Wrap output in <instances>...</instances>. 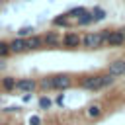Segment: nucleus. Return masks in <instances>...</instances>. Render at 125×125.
Here are the masks:
<instances>
[{"label":"nucleus","mask_w":125,"mask_h":125,"mask_svg":"<svg viewBox=\"0 0 125 125\" xmlns=\"http://www.w3.org/2000/svg\"><path fill=\"white\" fill-rule=\"evenodd\" d=\"M80 88L82 90H88V92H100V90H105V88H111L115 84V78L107 72H98V74H86L80 78Z\"/></svg>","instance_id":"obj_1"},{"label":"nucleus","mask_w":125,"mask_h":125,"mask_svg":"<svg viewBox=\"0 0 125 125\" xmlns=\"http://www.w3.org/2000/svg\"><path fill=\"white\" fill-rule=\"evenodd\" d=\"M51 80H53V90H57V92H64V90H68V88H72V86H74L72 76H70V74H66V72L51 74Z\"/></svg>","instance_id":"obj_2"},{"label":"nucleus","mask_w":125,"mask_h":125,"mask_svg":"<svg viewBox=\"0 0 125 125\" xmlns=\"http://www.w3.org/2000/svg\"><path fill=\"white\" fill-rule=\"evenodd\" d=\"M104 45H105V43H104L100 31H90V33H86V35L82 37V47H86V49H100V47H104Z\"/></svg>","instance_id":"obj_3"},{"label":"nucleus","mask_w":125,"mask_h":125,"mask_svg":"<svg viewBox=\"0 0 125 125\" xmlns=\"http://www.w3.org/2000/svg\"><path fill=\"white\" fill-rule=\"evenodd\" d=\"M61 45L66 47V49H78L82 45V37L76 33V31H66L62 37H61Z\"/></svg>","instance_id":"obj_4"},{"label":"nucleus","mask_w":125,"mask_h":125,"mask_svg":"<svg viewBox=\"0 0 125 125\" xmlns=\"http://www.w3.org/2000/svg\"><path fill=\"white\" fill-rule=\"evenodd\" d=\"M35 90H37V80L35 78H18L16 80V92L33 94Z\"/></svg>","instance_id":"obj_5"},{"label":"nucleus","mask_w":125,"mask_h":125,"mask_svg":"<svg viewBox=\"0 0 125 125\" xmlns=\"http://www.w3.org/2000/svg\"><path fill=\"white\" fill-rule=\"evenodd\" d=\"M107 74H111L115 80L125 76V59H115L107 64Z\"/></svg>","instance_id":"obj_6"},{"label":"nucleus","mask_w":125,"mask_h":125,"mask_svg":"<svg viewBox=\"0 0 125 125\" xmlns=\"http://www.w3.org/2000/svg\"><path fill=\"white\" fill-rule=\"evenodd\" d=\"M123 35H125V29H111L105 45L107 47H123Z\"/></svg>","instance_id":"obj_7"},{"label":"nucleus","mask_w":125,"mask_h":125,"mask_svg":"<svg viewBox=\"0 0 125 125\" xmlns=\"http://www.w3.org/2000/svg\"><path fill=\"white\" fill-rule=\"evenodd\" d=\"M10 43V53H14V55H21V53H25L27 51V41L23 39V37H14L12 41H8Z\"/></svg>","instance_id":"obj_8"},{"label":"nucleus","mask_w":125,"mask_h":125,"mask_svg":"<svg viewBox=\"0 0 125 125\" xmlns=\"http://www.w3.org/2000/svg\"><path fill=\"white\" fill-rule=\"evenodd\" d=\"M41 37H43V47L55 49V47L61 45V35H59V31H47V33L41 35Z\"/></svg>","instance_id":"obj_9"},{"label":"nucleus","mask_w":125,"mask_h":125,"mask_svg":"<svg viewBox=\"0 0 125 125\" xmlns=\"http://www.w3.org/2000/svg\"><path fill=\"white\" fill-rule=\"evenodd\" d=\"M86 115H88L90 119H100V117L104 115V107H102V104H98V102L90 104V105L86 107Z\"/></svg>","instance_id":"obj_10"},{"label":"nucleus","mask_w":125,"mask_h":125,"mask_svg":"<svg viewBox=\"0 0 125 125\" xmlns=\"http://www.w3.org/2000/svg\"><path fill=\"white\" fill-rule=\"evenodd\" d=\"M25 41H27V51H39V49H43V37L37 35V33H33Z\"/></svg>","instance_id":"obj_11"},{"label":"nucleus","mask_w":125,"mask_h":125,"mask_svg":"<svg viewBox=\"0 0 125 125\" xmlns=\"http://www.w3.org/2000/svg\"><path fill=\"white\" fill-rule=\"evenodd\" d=\"M0 88L4 92H16V76H2L0 78Z\"/></svg>","instance_id":"obj_12"},{"label":"nucleus","mask_w":125,"mask_h":125,"mask_svg":"<svg viewBox=\"0 0 125 125\" xmlns=\"http://www.w3.org/2000/svg\"><path fill=\"white\" fill-rule=\"evenodd\" d=\"M53 27H68L70 25V18L66 16V14H59V16H55L53 18Z\"/></svg>","instance_id":"obj_13"},{"label":"nucleus","mask_w":125,"mask_h":125,"mask_svg":"<svg viewBox=\"0 0 125 125\" xmlns=\"http://www.w3.org/2000/svg\"><path fill=\"white\" fill-rule=\"evenodd\" d=\"M37 88H39L41 92H51V90H53V80H51V76L39 78V80H37Z\"/></svg>","instance_id":"obj_14"},{"label":"nucleus","mask_w":125,"mask_h":125,"mask_svg":"<svg viewBox=\"0 0 125 125\" xmlns=\"http://www.w3.org/2000/svg\"><path fill=\"white\" fill-rule=\"evenodd\" d=\"M90 12H92V18H94V23H96V21H102V20H105V16H107V14H105V10H104L102 6H94Z\"/></svg>","instance_id":"obj_15"},{"label":"nucleus","mask_w":125,"mask_h":125,"mask_svg":"<svg viewBox=\"0 0 125 125\" xmlns=\"http://www.w3.org/2000/svg\"><path fill=\"white\" fill-rule=\"evenodd\" d=\"M76 23L80 25V27H84V25H90V23H94V18H92V12L90 10H86L78 20H76Z\"/></svg>","instance_id":"obj_16"},{"label":"nucleus","mask_w":125,"mask_h":125,"mask_svg":"<svg viewBox=\"0 0 125 125\" xmlns=\"http://www.w3.org/2000/svg\"><path fill=\"white\" fill-rule=\"evenodd\" d=\"M37 105H39V109H51L53 107V100L49 98V96H41L39 100H37Z\"/></svg>","instance_id":"obj_17"},{"label":"nucleus","mask_w":125,"mask_h":125,"mask_svg":"<svg viewBox=\"0 0 125 125\" xmlns=\"http://www.w3.org/2000/svg\"><path fill=\"white\" fill-rule=\"evenodd\" d=\"M84 12H86V8H84V6H74V8H70V10L66 12V16H68V18H74V20H78V18H80Z\"/></svg>","instance_id":"obj_18"},{"label":"nucleus","mask_w":125,"mask_h":125,"mask_svg":"<svg viewBox=\"0 0 125 125\" xmlns=\"http://www.w3.org/2000/svg\"><path fill=\"white\" fill-rule=\"evenodd\" d=\"M33 31H35V27H33V25H23V27H20V29H18V37L27 39V37H31V35H33Z\"/></svg>","instance_id":"obj_19"},{"label":"nucleus","mask_w":125,"mask_h":125,"mask_svg":"<svg viewBox=\"0 0 125 125\" xmlns=\"http://www.w3.org/2000/svg\"><path fill=\"white\" fill-rule=\"evenodd\" d=\"M8 55H12L10 53V43L4 41V39H0V59H6Z\"/></svg>","instance_id":"obj_20"},{"label":"nucleus","mask_w":125,"mask_h":125,"mask_svg":"<svg viewBox=\"0 0 125 125\" xmlns=\"http://www.w3.org/2000/svg\"><path fill=\"white\" fill-rule=\"evenodd\" d=\"M27 125H43V119H41L39 115H29Z\"/></svg>","instance_id":"obj_21"},{"label":"nucleus","mask_w":125,"mask_h":125,"mask_svg":"<svg viewBox=\"0 0 125 125\" xmlns=\"http://www.w3.org/2000/svg\"><path fill=\"white\" fill-rule=\"evenodd\" d=\"M21 107L20 105H8V107H4V109H0V111H4V113H16V111H20Z\"/></svg>","instance_id":"obj_22"},{"label":"nucleus","mask_w":125,"mask_h":125,"mask_svg":"<svg viewBox=\"0 0 125 125\" xmlns=\"http://www.w3.org/2000/svg\"><path fill=\"white\" fill-rule=\"evenodd\" d=\"M53 104H57V105H62V104H64V96H62V94H59V96H57V100H55Z\"/></svg>","instance_id":"obj_23"},{"label":"nucleus","mask_w":125,"mask_h":125,"mask_svg":"<svg viewBox=\"0 0 125 125\" xmlns=\"http://www.w3.org/2000/svg\"><path fill=\"white\" fill-rule=\"evenodd\" d=\"M31 98H33V94H23V96H21V102L27 104V102H31Z\"/></svg>","instance_id":"obj_24"},{"label":"nucleus","mask_w":125,"mask_h":125,"mask_svg":"<svg viewBox=\"0 0 125 125\" xmlns=\"http://www.w3.org/2000/svg\"><path fill=\"white\" fill-rule=\"evenodd\" d=\"M6 68V62H4V59H0V70H4Z\"/></svg>","instance_id":"obj_25"},{"label":"nucleus","mask_w":125,"mask_h":125,"mask_svg":"<svg viewBox=\"0 0 125 125\" xmlns=\"http://www.w3.org/2000/svg\"><path fill=\"white\" fill-rule=\"evenodd\" d=\"M0 125H12V123H10V121H4V123H0Z\"/></svg>","instance_id":"obj_26"},{"label":"nucleus","mask_w":125,"mask_h":125,"mask_svg":"<svg viewBox=\"0 0 125 125\" xmlns=\"http://www.w3.org/2000/svg\"><path fill=\"white\" fill-rule=\"evenodd\" d=\"M123 47H125V35H123Z\"/></svg>","instance_id":"obj_27"},{"label":"nucleus","mask_w":125,"mask_h":125,"mask_svg":"<svg viewBox=\"0 0 125 125\" xmlns=\"http://www.w3.org/2000/svg\"><path fill=\"white\" fill-rule=\"evenodd\" d=\"M0 8H2V0H0Z\"/></svg>","instance_id":"obj_28"},{"label":"nucleus","mask_w":125,"mask_h":125,"mask_svg":"<svg viewBox=\"0 0 125 125\" xmlns=\"http://www.w3.org/2000/svg\"><path fill=\"white\" fill-rule=\"evenodd\" d=\"M0 92H2V88H0Z\"/></svg>","instance_id":"obj_29"}]
</instances>
